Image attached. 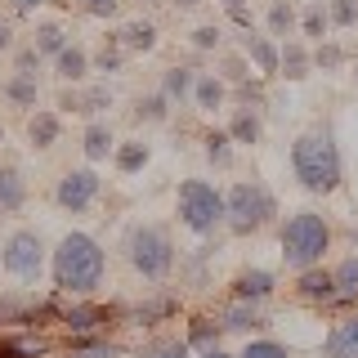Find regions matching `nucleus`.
I'll return each instance as SVG.
<instances>
[{
    "label": "nucleus",
    "instance_id": "f03ea898",
    "mask_svg": "<svg viewBox=\"0 0 358 358\" xmlns=\"http://www.w3.org/2000/svg\"><path fill=\"white\" fill-rule=\"evenodd\" d=\"M291 171L309 193H336L341 188V152L331 130H305L291 143Z\"/></svg>",
    "mask_w": 358,
    "mask_h": 358
},
{
    "label": "nucleus",
    "instance_id": "393cba45",
    "mask_svg": "<svg viewBox=\"0 0 358 358\" xmlns=\"http://www.w3.org/2000/svg\"><path fill=\"white\" fill-rule=\"evenodd\" d=\"M117 41H121V50H130V54H152L157 50V27L152 22H126V27L117 31Z\"/></svg>",
    "mask_w": 358,
    "mask_h": 358
},
{
    "label": "nucleus",
    "instance_id": "c756f323",
    "mask_svg": "<svg viewBox=\"0 0 358 358\" xmlns=\"http://www.w3.org/2000/svg\"><path fill=\"white\" fill-rule=\"evenodd\" d=\"M171 117V99L157 90V94H143L139 103H134V121H148V126H157V121Z\"/></svg>",
    "mask_w": 358,
    "mask_h": 358
},
{
    "label": "nucleus",
    "instance_id": "b1692460",
    "mask_svg": "<svg viewBox=\"0 0 358 358\" xmlns=\"http://www.w3.org/2000/svg\"><path fill=\"white\" fill-rule=\"evenodd\" d=\"M50 341L45 336H0V358H45Z\"/></svg>",
    "mask_w": 358,
    "mask_h": 358
},
{
    "label": "nucleus",
    "instance_id": "a18cd8bd",
    "mask_svg": "<svg viewBox=\"0 0 358 358\" xmlns=\"http://www.w3.org/2000/svg\"><path fill=\"white\" fill-rule=\"evenodd\" d=\"M224 9L233 14V22H238V27H251V14H246V0H224Z\"/></svg>",
    "mask_w": 358,
    "mask_h": 358
},
{
    "label": "nucleus",
    "instance_id": "412c9836",
    "mask_svg": "<svg viewBox=\"0 0 358 358\" xmlns=\"http://www.w3.org/2000/svg\"><path fill=\"white\" fill-rule=\"evenodd\" d=\"M0 90H5V99H9V103H18V108H36V99H41L36 72H14Z\"/></svg>",
    "mask_w": 358,
    "mask_h": 358
},
{
    "label": "nucleus",
    "instance_id": "9d476101",
    "mask_svg": "<svg viewBox=\"0 0 358 358\" xmlns=\"http://www.w3.org/2000/svg\"><path fill=\"white\" fill-rule=\"evenodd\" d=\"M278 278L268 273V268H242L238 278H233V300H251V305H264L268 296H273Z\"/></svg>",
    "mask_w": 358,
    "mask_h": 358
},
{
    "label": "nucleus",
    "instance_id": "0eeeda50",
    "mask_svg": "<svg viewBox=\"0 0 358 358\" xmlns=\"http://www.w3.org/2000/svg\"><path fill=\"white\" fill-rule=\"evenodd\" d=\"M0 260H5V273H14L18 282H36L41 268H45V242H41V233L14 229V233L5 238V251H0Z\"/></svg>",
    "mask_w": 358,
    "mask_h": 358
},
{
    "label": "nucleus",
    "instance_id": "c9c22d12",
    "mask_svg": "<svg viewBox=\"0 0 358 358\" xmlns=\"http://www.w3.org/2000/svg\"><path fill=\"white\" fill-rule=\"evenodd\" d=\"M139 358H188V341H179V336H157L152 345H143Z\"/></svg>",
    "mask_w": 358,
    "mask_h": 358
},
{
    "label": "nucleus",
    "instance_id": "1a4fd4ad",
    "mask_svg": "<svg viewBox=\"0 0 358 358\" xmlns=\"http://www.w3.org/2000/svg\"><path fill=\"white\" fill-rule=\"evenodd\" d=\"M296 296H300V300H309V305H336V278H331V268H322V264L300 268V278H296Z\"/></svg>",
    "mask_w": 358,
    "mask_h": 358
},
{
    "label": "nucleus",
    "instance_id": "f8f14e48",
    "mask_svg": "<svg viewBox=\"0 0 358 358\" xmlns=\"http://www.w3.org/2000/svg\"><path fill=\"white\" fill-rule=\"evenodd\" d=\"M313 67V50L305 41H278V76L287 81H305Z\"/></svg>",
    "mask_w": 358,
    "mask_h": 358
},
{
    "label": "nucleus",
    "instance_id": "39448f33",
    "mask_svg": "<svg viewBox=\"0 0 358 358\" xmlns=\"http://www.w3.org/2000/svg\"><path fill=\"white\" fill-rule=\"evenodd\" d=\"M175 210H179V224L197 238L215 233L224 224V193L210 188L206 179H184L179 184V197H175Z\"/></svg>",
    "mask_w": 358,
    "mask_h": 358
},
{
    "label": "nucleus",
    "instance_id": "f704fd0d",
    "mask_svg": "<svg viewBox=\"0 0 358 358\" xmlns=\"http://www.w3.org/2000/svg\"><path fill=\"white\" fill-rule=\"evenodd\" d=\"M206 162L210 166H229L233 162V139H229V130H206Z\"/></svg>",
    "mask_w": 358,
    "mask_h": 358
},
{
    "label": "nucleus",
    "instance_id": "cd10ccee",
    "mask_svg": "<svg viewBox=\"0 0 358 358\" xmlns=\"http://www.w3.org/2000/svg\"><path fill=\"white\" fill-rule=\"evenodd\" d=\"M229 139H233V143H260V117H255V108L233 112V121H229Z\"/></svg>",
    "mask_w": 358,
    "mask_h": 358
},
{
    "label": "nucleus",
    "instance_id": "49530a36",
    "mask_svg": "<svg viewBox=\"0 0 358 358\" xmlns=\"http://www.w3.org/2000/svg\"><path fill=\"white\" fill-rule=\"evenodd\" d=\"M9 50H14V27L0 18V54H9Z\"/></svg>",
    "mask_w": 358,
    "mask_h": 358
},
{
    "label": "nucleus",
    "instance_id": "3c124183",
    "mask_svg": "<svg viewBox=\"0 0 358 358\" xmlns=\"http://www.w3.org/2000/svg\"><path fill=\"white\" fill-rule=\"evenodd\" d=\"M0 143H5V121H0Z\"/></svg>",
    "mask_w": 358,
    "mask_h": 358
},
{
    "label": "nucleus",
    "instance_id": "e433bc0d",
    "mask_svg": "<svg viewBox=\"0 0 358 358\" xmlns=\"http://www.w3.org/2000/svg\"><path fill=\"white\" fill-rule=\"evenodd\" d=\"M220 76H224V85L251 81V59H246V54H224V59H220Z\"/></svg>",
    "mask_w": 358,
    "mask_h": 358
},
{
    "label": "nucleus",
    "instance_id": "f257e3e1",
    "mask_svg": "<svg viewBox=\"0 0 358 358\" xmlns=\"http://www.w3.org/2000/svg\"><path fill=\"white\" fill-rule=\"evenodd\" d=\"M103 268H108V255L90 233H67L50 255L54 287L63 296H90V291L103 282Z\"/></svg>",
    "mask_w": 358,
    "mask_h": 358
},
{
    "label": "nucleus",
    "instance_id": "20e7f679",
    "mask_svg": "<svg viewBox=\"0 0 358 358\" xmlns=\"http://www.w3.org/2000/svg\"><path fill=\"white\" fill-rule=\"evenodd\" d=\"M273 197H268L264 184H246V179H238V184L224 193V224H229V233H238V238H251V233H260L268 220H273Z\"/></svg>",
    "mask_w": 358,
    "mask_h": 358
},
{
    "label": "nucleus",
    "instance_id": "dca6fc26",
    "mask_svg": "<svg viewBox=\"0 0 358 358\" xmlns=\"http://www.w3.org/2000/svg\"><path fill=\"white\" fill-rule=\"evenodd\" d=\"M112 148H117V139H112L108 121H90V126H85V139H81L85 162H90V166H94V162H108Z\"/></svg>",
    "mask_w": 358,
    "mask_h": 358
},
{
    "label": "nucleus",
    "instance_id": "4c0bfd02",
    "mask_svg": "<svg viewBox=\"0 0 358 358\" xmlns=\"http://www.w3.org/2000/svg\"><path fill=\"white\" fill-rule=\"evenodd\" d=\"M121 59H126V50H121V41H117V31H112V36L103 41V50L94 54V72H121Z\"/></svg>",
    "mask_w": 358,
    "mask_h": 358
},
{
    "label": "nucleus",
    "instance_id": "72a5a7b5",
    "mask_svg": "<svg viewBox=\"0 0 358 358\" xmlns=\"http://www.w3.org/2000/svg\"><path fill=\"white\" fill-rule=\"evenodd\" d=\"M31 45H36L41 59H54V54L67 45V31L59 27V22H45V27H36V41H31Z\"/></svg>",
    "mask_w": 358,
    "mask_h": 358
},
{
    "label": "nucleus",
    "instance_id": "6ab92c4d",
    "mask_svg": "<svg viewBox=\"0 0 358 358\" xmlns=\"http://www.w3.org/2000/svg\"><path fill=\"white\" fill-rule=\"evenodd\" d=\"M22 201H27V179H22L14 166H0V215L22 210Z\"/></svg>",
    "mask_w": 358,
    "mask_h": 358
},
{
    "label": "nucleus",
    "instance_id": "2eb2a0df",
    "mask_svg": "<svg viewBox=\"0 0 358 358\" xmlns=\"http://www.w3.org/2000/svg\"><path fill=\"white\" fill-rule=\"evenodd\" d=\"M224 99H229L224 76H220V72H197V81H193V103H197L201 112H215V108H224Z\"/></svg>",
    "mask_w": 358,
    "mask_h": 358
},
{
    "label": "nucleus",
    "instance_id": "a878e982",
    "mask_svg": "<svg viewBox=\"0 0 358 358\" xmlns=\"http://www.w3.org/2000/svg\"><path fill=\"white\" fill-rule=\"evenodd\" d=\"M193 81H197V72L193 67H166V76H162V94L171 99H179V103H184V99H193Z\"/></svg>",
    "mask_w": 358,
    "mask_h": 358
},
{
    "label": "nucleus",
    "instance_id": "2f4dec72",
    "mask_svg": "<svg viewBox=\"0 0 358 358\" xmlns=\"http://www.w3.org/2000/svg\"><path fill=\"white\" fill-rule=\"evenodd\" d=\"M175 313H179V300H175V296H157V300H148V305L134 313V318H139L143 327H157V322L175 318Z\"/></svg>",
    "mask_w": 358,
    "mask_h": 358
},
{
    "label": "nucleus",
    "instance_id": "c03bdc74",
    "mask_svg": "<svg viewBox=\"0 0 358 358\" xmlns=\"http://www.w3.org/2000/svg\"><path fill=\"white\" fill-rule=\"evenodd\" d=\"M117 0H85V14H94V18H117Z\"/></svg>",
    "mask_w": 358,
    "mask_h": 358
},
{
    "label": "nucleus",
    "instance_id": "4468645a",
    "mask_svg": "<svg viewBox=\"0 0 358 358\" xmlns=\"http://www.w3.org/2000/svg\"><path fill=\"white\" fill-rule=\"evenodd\" d=\"M54 72H59V81H67V85L85 81V72H90V54L81 50V45H72V41H67L63 50L54 54Z\"/></svg>",
    "mask_w": 358,
    "mask_h": 358
},
{
    "label": "nucleus",
    "instance_id": "79ce46f5",
    "mask_svg": "<svg viewBox=\"0 0 358 358\" xmlns=\"http://www.w3.org/2000/svg\"><path fill=\"white\" fill-rule=\"evenodd\" d=\"M220 41H224V31L215 27V22H206V27L193 31V50H220Z\"/></svg>",
    "mask_w": 358,
    "mask_h": 358
},
{
    "label": "nucleus",
    "instance_id": "bb28decb",
    "mask_svg": "<svg viewBox=\"0 0 358 358\" xmlns=\"http://www.w3.org/2000/svg\"><path fill=\"white\" fill-rule=\"evenodd\" d=\"M331 278H336V300H341V305H354L358 300V255L341 260L331 268Z\"/></svg>",
    "mask_w": 358,
    "mask_h": 358
},
{
    "label": "nucleus",
    "instance_id": "864d4df0",
    "mask_svg": "<svg viewBox=\"0 0 358 358\" xmlns=\"http://www.w3.org/2000/svg\"><path fill=\"white\" fill-rule=\"evenodd\" d=\"M0 251H5V246H0ZM0 268H5V260H0Z\"/></svg>",
    "mask_w": 358,
    "mask_h": 358
},
{
    "label": "nucleus",
    "instance_id": "37998d69",
    "mask_svg": "<svg viewBox=\"0 0 358 358\" xmlns=\"http://www.w3.org/2000/svg\"><path fill=\"white\" fill-rule=\"evenodd\" d=\"M41 67V54H36V45H22V50L14 54V72H36Z\"/></svg>",
    "mask_w": 358,
    "mask_h": 358
},
{
    "label": "nucleus",
    "instance_id": "a19ab883",
    "mask_svg": "<svg viewBox=\"0 0 358 358\" xmlns=\"http://www.w3.org/2000/svg\"><path fill=\"white\" fill-rule=\"evenodd\" d=\"M327 18L336 22V27H354V22H358V0H331Z\"/></svg>",
    "mask_w": 358,
    "mask_h": 358
},
{
    "label": "nucleus",
    "instance_id": "de8ad7c7",
    "mask_svg": "<svg viewBox=\"0 0 358 358\" xmlns=\"http://www.w3.org/2000/svg\"><path fill=\"white\" fill-rule=\"evenodd\" d=\"M197 358H238V354H224V350H220V345H210V350H201Z\"/></svg>",
    "mask_w": 358,
    "mask_h": 358
},
{
    "label": "nucleus",
    "instance_id": "7c9ffc66",
    "mask_svg": "<svg viewBox=\"0 0 358 358\" xmlns=\"http://www.w3.org/2000/svg\"><path fill=\"white\" fill-rule=\"evenodd\" d=\"M103 108H112V90H108V85L76 90V112H81V117H99Z\"/></svg>",
    "mask_w": 358,
    "mask_h": 358
},
{
    "label": "nucleus",
    "instance_id": "423d86ee",
    "mask_svg": "<svg viewBox=\"0 0 358 358\" xmlns=\"http://www.w3.org/2000/svg\"><path fill=\"white\" fill-rule=\"evenodd\" d=\"M126 260L134 264V273L143 278H166L175 268V242L166 229H157V224H134L126 233Z\"/></svg>",
    "mask_w": 358,
    "mask_h": 358
},
{
    "label": "nucleus",
    "instance_id": "f3484780",
    "mask_svg": "<svg viewBox=\"0 0 358 358\" xmlns=\"http://www.w3.org/2000/svg\"><path fill=\"white\" fill-rule=\"evenodd\" d=\"M59 134H63V121H59V112H31V121H27V139H31V148H54L59 143Z\"/></svg>",
    "mask_w": 358,
    "mask_h": 358
},
{
    "label": "nucleus",
    "instance_id": "ddd939ff",
    "mask_svg": "<svg viewBox=\"0 0 358 358\" xmlns=\"http://www.w3.org/2000/svg\"><path fill=\"white\" fill-rule=\"evenodd\" d=\"M322 358H358V318H341L322 341Z\"/></svg>",
    "mask_w": 358,
    "mask_h": 358
},
{
    "label": "nucleus",
    "instance_id": "6e6552de",
    "mask_svg": "<svg viewBox=\"0 0 358 358\" xmlns=\"http://www.w3.org/2000/svg\"><path fill=\"white\" fill-rule=\"evenodd\" d=\"M99 197V175L94 166H76V171H67L59 179V188H54V201H59L63 210H72V215H81V210L94 206Z\"/></svg>",
    "mask_w": 358,
    "mask_h": 358
},
{
    "label": "nucleus",
    "instance_id": "ea45409f",
    "mask_svg": "<svg viewBox=\"0 0 358 358\" xmlns=\"http://www.w3.org/2000/svg\"><path fill=\"white\" fill-rule=\"evenodd\" d=\"M238 358H291V350L278 341H246V350Z\"/></svg>",
    "mask_w": 358,
    "mask_h": 358
},
{
    "label": "nucleus",
    "instance_id": "aec40b11",
    "mask_svg": "<svg viewBox=\"0 0 358 358\" xmlns=\"http://www.w3.org/2000/svg\"><path fill=\"white\" fill-rule=\"evenodd\" d=\"M148 157H152V148L143 139H126V143H117V148H112V162H117L121 175H139L143 166H148Z\"/></svg>",
    "mask_w": 358,
    "mask_h": 358
},
{
    "label": "nucleus",
    "instance_id": "8fccbe9b",
    "mask_svg": "<svg viewBox=\"0 0 358 358\" xmlns=\"http://www.w3.org/2000/svg\"><path fill=\"white\" fill-rule=\"evenodd\" d=\"M179 5H184V9H193V5H201V0H179Z\"/></svg>",
    "mask_w": 358,
    "mask_h": 358
},
{
    "label": "nucleus",
    "instance_id": "a211bd4d",
    "mask_svg": "<svg viewBox=\"0 0 358 358\" xmlns=\"http://www.w3.org/2000/svg\"><path fill=\"white\" fill-rule=\"evenodd\" d=\"M242 54L251 59L255 76H278V41H273V36H251Z\"/></svg>",
    "mask_w": 358,
    "mask_h": 358
},
{
    "label": "nucleus",
    "instance_id": "c85d7f7f",
    "mask_svg": "<svg viewBox=\"0 0 358 358\" xmlns=\"http://www.w3.org/2000/svg\"><path fill=\"white\" fill-rule=\"evenodd\" d=\"M291 27H296V5H291V0H273V5H268V36L287 41Z\"/></svg>",
    "mask_w": 358,
    "mask_h": 358
},
{
    "label": "nucleus",
    "instance_id": "4be33fe9",
    "mask_svg": "<svg viewBox=\"0 0 358 358\" xmlns=\"http://www.w3.org/2000/svg\"><path fill=\"white\" fill-rule=\"evenodd\" d=\"M224 331H255V327H268L260 305H251V300H233V309L224 313Z\"/></svg>",
    "mask_w": 358,
    "mask_h": 358
},
{
    "label": "nucleus",
    "instance_id": "09e8293b",
    "mask_svg": "<svg viewBox=\"0 0 358 358\" xmlns=\"http://www.w3.org/2000/svg\"><path fill=\"white\" fill-rule=\"evenodd\" d=\"M14 5H18V9H31V5H41V0H14Z\"/></svg>",
    "mask_w": 358,
    "mask_h": 358
},
{
    "label": "nucleus",
    "instance_id": "5701e85b",
    "mask_svg": "<svg viewBox=\"0 0 358 358\" xmlns=\"http://www.w3.org/2000/svg\"><path fill=\"white\" fill-rule=\"evenodd\" d=\"M220 336H224V322L220 318H210V313H197L193 322H188V350H210V345H220Z\"/></svg>",
    "mask_w": 358,
    "mask_h": 358
},
{
    "label": "nucleus",
    "instance_id": "473e14b6",
    "mask_svg": "<svg viewBox=\"0 0 358 358\" xmlns=\"http://www.w3.org/2000/svg\"><path fill=\"white\" fill-rule=\"evenodd\" d=\"M327 27H331V18H327V9H322V0L318 5H309L305 14H300V31L318 45V41H327Z\"/></svg>",
    "mask_w": 358,
    "mask_h": 358
},
{
    "label": "nucleus",
    "instance_id": "7ed1b4c3",
    "mask_svg": "<svg viewBox=\"0 0 358 358\" xmlns=\"http://www.w3.org/2000/svg\"><path fill=\"white\" fill-rule=\"evenodd\" d=\"M282 260L291 268H309V264H322V255H327L331 246V224L318 215V210H296L287 224H282Z\"/></svg>",
    "mask_w": 358,
    "mask_h": 358
},
{
    "label": "nucleus",
    "instance_id": "9b49d317",
    "mask_svg": "<svg viewBox=\"0 0 358 358\" xmlns=\"http://www.w3.org/2000/svg\"><path fill=\"white\" fill-rule=\"evenodd\" d=\"M108 322H112V309H103V305H72V309H63L67 336H94V331H103Z\"/></svg>",
    "mask_w": 358,
    "mask_h": 358
},
{
    "label": "nucleus",
    "instance_id": "603ef678",
    "mask_svg": "<svg viewBox=\"0 0 358 358\" xmlns=\"http://www.w3.org/2000/svg\"><path fill=\"white\" fill-rule=\"evenodd\" d=\"M354 85H358V67H354Z\"/></svg>",
    "mask_w": 358,
    "mask_h": 358
},
{
    "label": "nucleus",
    "instance_id": "58836bf2",
    "mask_svg": "<svg viewBox=\"0 0 358 358\" xmlns=\"http://www.w3.org/2000/svg\"><path fill=\"white\" fill-rule=\"evenodd\" d=\"M341 59H345V50L336 41H318V45H313V67H322V72H336Z\"/></svg>",
    "mask_w": 358,
    "mask_h": 358
}]
</instances>
